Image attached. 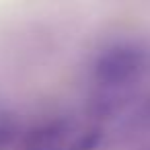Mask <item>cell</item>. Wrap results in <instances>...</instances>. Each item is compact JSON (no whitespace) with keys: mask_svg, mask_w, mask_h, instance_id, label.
I'll return each instance as SVG.
<instances>
[{"mask_svg":"<svg viewBox=\"0 0 150 150\" xmlns=\"http://www.w3.org/2000/svg\"><path fill=\"white\" fill-rule=\"evenodd\" d=\"M150 74V45L140 37L105 43L86 64V91L95 117L119 113Z\"/></svg>","mask_w":150,"mask_h":150,"instance_id":"1","label":"cell"},{"mask_svg":"<svg viewBox=\"0 0 150 150\" xmlns=\"http://www.w3.org/2000/svg\"><path fill=\"white\" fill-rule=\"evenodd\" d=\"M21 138V123L15 109L0 97V150H11Z\"/></svg>","mask_w":150,"mask_h":150,"instance_id":"3","label":"cell"},{"mask_svg":"<svg viewBox=\"0 0 150 150\" xmlns=\"http://www.w3.org/2000/svg\"><path fill=\"white\" fill-rule=\"evenodd\" d=\"M99 125H76L68 117H52L21 132L17 150H97L101 140Z\"/></svg>","mask_w":150,"mask_h":150,"instance_id":"2","label":"cell"}]
</instances>
